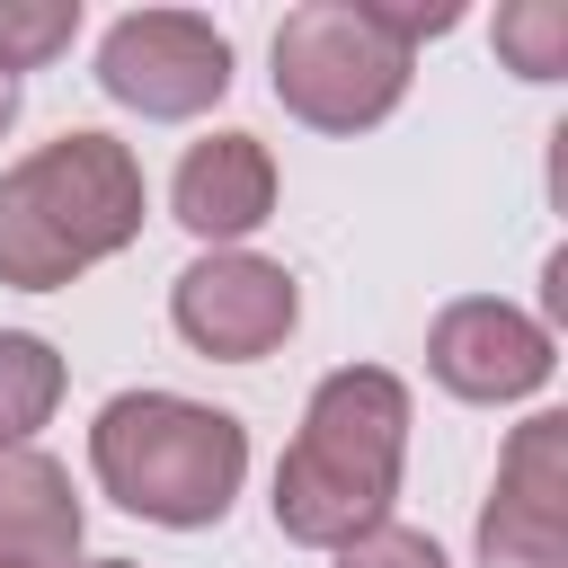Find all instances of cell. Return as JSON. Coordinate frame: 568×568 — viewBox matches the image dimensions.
<instances>
[{
    "instance_id": "13",
    "label": "cell",
    "mask_w": 568,
    "mask_h": 568,
    "mask_svg": "<svg viewBox=\"0 0 568 568\" xmlns=\"http://www.w3.org/2000/svg\"><path fill=\"white\" fill-rule=\"evenodd\" d=\"M80 36V0H0V80L44 71L53 53H71Z\"/></svg>"
},
{
    "instance_id": "15",
    "label": "cell",
    "mask_w": 568,
    "mask_h": 568,
    "mask_svg": "<svg viewBox=\"0 0 568 568\" xmlns=\"http://www.w3.org/2000/svg\"><path fill=\"white\" fill-rule=\"evenodd\" d=\"M364 9H373L382 36L408 44V53H417L426 36H453V27H462V0H364Z\"/></svg>"
},
{
    "instance_id": "12",
    "label": "cell",
    "mask_w": 568,
    "mask_h": 568,
    "mask_svg": "<svg viewBox=\"0 0 568 568\" xmlns=\"http://www.w3.org/2000/svg\"><path fill=\"white\" fill-rule=\"evenodd\" d=\"M497 62L515 80H568V0H506L497 9Z\"/></svg>"
},
{
    "instance_id": "2",
    "label": "cell",
    "mask_w": 568,
    "mask_h": 568,
    "mask_svg": "<svg viewBox=\"0 0 568 568\" xmlns=\"http://www.w3.org/2000/svg\"><path fill=\"white\" fill-rule=\"evenodd\" d=\"M133 240H142V160L98 124L36 142L0 178V284L18 293H62Z\"/></svg>"
},
{
    "instance_id": "16",
    "label": "cell",
    "mask_w": 568,
    "mask_h": 568,
    "mask_svg": "<svg viewBox=\"0 0 568 568\" xmlns=\"http://www.w3.org/2000/svg\"><path fill=\"white\" fill-rule=\"evenodd\" d=\"M541 311L568 320V248H550V266H541ZM550 320H541V328H550Z\"/></svg>"
},
{
    "instance_id": "18",
    "label": "cell",
    "mask_w": 568,
    "mask_h": 568,
    "mask_svg": "<svg viewBox=\"0 0 568 568\" xmlns=\"http://www.w3.org/2000/svg\"><path fill=\"white\" fill-rule=\"evenodd\" d=\"M89 568H133V559H89Z\"/></svg>"
},
{
    "instance_id": "11",
    "label": "cell",
    "mask_w": 568,
    "mask_h": 568,
    "mask_svg": "<svg viewBox=\"0 0 568 568\" xmlns=\"http://www.w3.org/2000/svg\"><path fill=\"white\" fill-rule=\"evenodd\" d=\"M62 408V355L36 328H0V453H18Z\"/></svg>"
},
{
    "instance_id": "6",
    "label": "cell",
    "mask_w": 568,
    "mask_h": 568,
    "mask_svg": "<svg viewBox=\"0 0 568 568\" xmlns=\"http://www.w3.org/2000/svg\"><path fill=\"white\" fill-rule=\"evenodd\" d=\"M293 320H302V293H293V275H284L275 257H257V248H204V257L169 284V328H178L195 355H213V364H257V355H275V346L293 337Z\"/></svg>"
},
{
    "instance_id": "9",
    "label": "cell",
    "mask_w": 568,
    "mask_h": 568,
    "mask_svg": "<svg viewBox=\"0 0 568 568\" xmlns=\"http://www.w3.org/2000/svg\"><path fill=\"white\" fill-rule=\"evenodd\" d=\"M169 213L204 240V248H240L266 213H275V151L257 133H204L186 142L178 178H169Z\"/></svg>"
},
{
    "instance_id": "10",
    "label": "cell",
    "mask_w": 568,
    "mask_h": 568,
    "mask_svg": "<svg viewBox=\"0 0 568 568\" xmlns=\"http://www.w3.org/2000/svg\"><path fill=\"white\" fill-rule=\"evenodd\" d=\"M80 497L71 470L36 444L0 453V568H71L80 559Z\"/></svg>"
},
{
    "instance_id": "17",
    "label": "cell",
    "mask_w": 568,
    "mask_h": 568,
    "mask_svg": "<svg viewBox=\"0 0 568 568\" xmlns=\"http://www.w3.org/2000/svg\"><path fill=\"white\" fill-rule=\"evenodd\" d=\"M18 124V80H0V133Z\"/></svg>"
},
{
    "instance_id": "7",
    "label": "cell",
    "mask_w": 568,
    "mask_h": 568,
    "mask_svg": "<svg viewBox=\"0 0 568 568\" xmlns=\"http://www.w3.org/2000/svg\"><path fill=\"white\" fill-rule=\"evenodd\" d=\"M479 568H568V417L532 408L479 506Z\"/></svg>"
},
{
    "instance_id": "1",
    "label": "cell",
    "mask_w": 568,
    "mask_h": 568,
    "mask_svg": "<svg viewBox=\"0 0 568 568\" xmlns=\"http://www.w3.org/2000/svg\"><path fill=\"white\" fill-rule=\"evenodd\" d=\"M399 462H408V382L390 364H337L275 462V497H266L275 532L302 550L364 541L373 524H390Z\"/></svg>"
},
{
    "instance_id": "3",
    "label": "cell",
    "mask_w": 568,
    "mask_h": 568,
    "mask_svg": "<svg viewBox=\"0 0 568 568\" xmlns=\"http://www.w3.org/2000/svg\"><path fill=\"white\" fill-rule=\"evenodd\" d=\"M89 470L124 515L204 532L231 515V497L248 479V426L231 408H204L178 390H115L89 426Z\"/></svg>"
},
{
    "instance_id": "5",
    "label": "cell",
    "mask_w": 568,
    "mask_h": 568,
    "mask_svg": "<svg viewBox=\"0 0 568 568\" xmlns=\"http://www.w3.org/2000/svg\"><path fill=\"white\" fill-rule=\"evenodd\" d=\"M98 89L151 124H186L231 98V36L204 9H124L98 36Z\"/></svg>"
},
{
    "instance_id": "8",
    "label": "cell",
    "mask_w": 568,
    "mask_h": 568,
    "mask_svg": "<svg viewBox=\"0 0 568 568\" xmlns=\"http://www.w3.org/2000/svg\"><path fill=\"white\" fill-rule=\"evenodd\" d=\"M426 373L470 408H506V399H532L559 373V337L497 293H462L426 328Z\"/></svg>"
},
{
    "instance_id": "14",
    "label": "cell",
    "mask_w": 568,
    "mask_h": 568,
    "mask_svg": "<svg viewBox=\"0 0 568 568\" xmlns=\"http://www.w3.org/2000/svg\"><path fill=\"white\" fill-rule=\"evenodd\" d=\"M337 568H453V559H444L435 532H417V524H373L364 541L337 550Z\"/></svg>"
},
{
    "instance_id": "4",
    "label": "cell",
    "mask_w": 568,
    "mask_h": 568,
    "mask_svg": "<svg viewBox=\"0 0 568 568\" xmlns=\"http://www.w3.org/2000/svg\"><path fill=\"white\" fill-rule=\"evenodd\" d=\"M417 53L382 36L364 0H302L275 27V106L311 133H373L408 98Z\"/></svg>"
}]
</instances>
